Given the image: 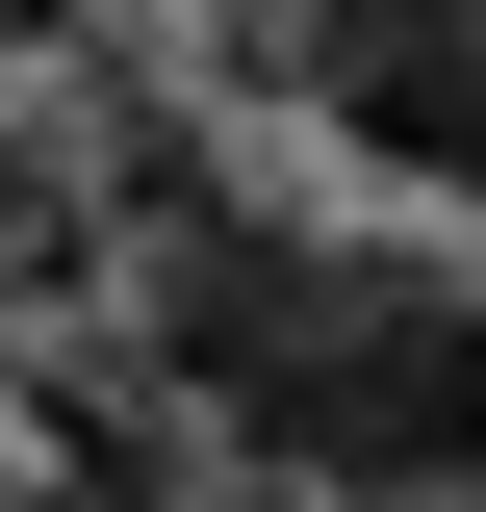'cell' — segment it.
Listing matches in <instances>:
<instances>
[{"label": "cell", "mask_w": 486, "mask_h": 512, "mask_svg": "<svg viewBox=\"0 0 486 512\" xmlns=\"http://www.w3.org/2000/svg\"><path fill=\"white\" fill-rule=\"evenodd\" d=\"M461 512H486V487H461Z\"/></svg>", "instance_id": "277c9868"}, {"label": "cell", "mask_w": 486, "mask_h": 512, "mask_svg": "<svg viewBox=\"0 0 486 512\" xmlns=\"http://www.w3.org/2000/svg\"><path fill=\"white\" fill-rule=\"evenodd\" d=\"M52 256H77V180H52V154H26V128H0V308H26Z\"/></svg>", "instance_id": "3957f363"}, {"label": "cell", "mask_w": 486, "mask_h": 512, "mask_svg": "<svg viewBox=\"0 0 486 512\" xmlns=\"http://www.w3.org/2000/svg\"><path fill=\"white\" fill-rule=\"evenodd\" d=\"M282 77H307L333 154H384V180H435V205L486 180V0H307Z\"/></svg>", "instance_id": "7a4b0ae2"}, {"label": "cell", "mask_w": 486, "mask_h": 512, "mask_svg": "<svg viewBox=\"0 0 486 512\" xmlns=\"http://www.w3.org/2000/svg\"><path fill=\"white\" fill-rule=\"evenodd\" d=\"M154 282H128V359L205 461L256 487H333V512H461L486 487V282L461 256H384V231H282V205L180 180L154 154Z\"/></svg>", "instance_id": "6da1fadb"}]
</instances>
